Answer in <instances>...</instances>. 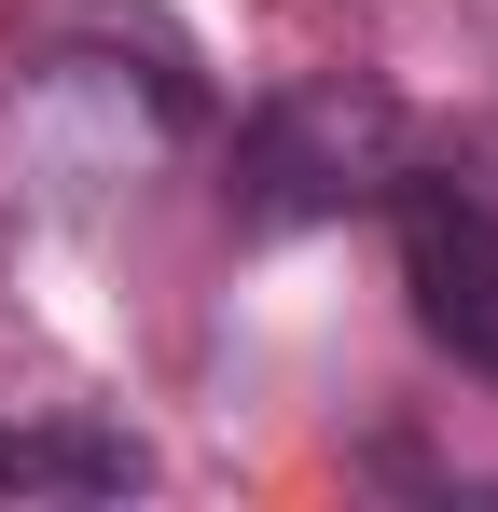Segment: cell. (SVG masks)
I'll use <instances>...</instances> for the list:
<instances>
[{
  "mask_svg": "<svg viewBox=\"0 0 498 512\" xmlns=\"http://www.w3.org/2000/svg\"><path fill=\"white\" fill-rule=\"evenodd\" d=\"M388 222H402L415 319L457 346L471 374H498V194L457 180V167H402L388 180Z\"/></svg>",
  "mask_w": 498,
  "mask_h": 512,
  "instance_id": "6da1fadb",
  "label": "cell"
},
{
  "mask_svg": "<svg viewBox=\"0 0 498 512\" xmlns=\"http://www.w3.org/2000/svg\"><path fill=\"white\" fill-rule=\"evenodd\" d=\"M374 139H388L374 97H291V111H263L249 153H236V222H305V208L374 194V180H346V153H374Z\"/></svg>",
  "mask_w": 498,
  "mask_h": 512,
  "instance_id": "7a4b0ae2",
  "label": "cell"
},
{
  "mask_svg": "<svg viewBox=\"0 0 498 512\" xmlns=\"http://www.w3.org/2000/svg\"><path fill=\"white\" fill-rule=\"evenodd\" d=\"M153 443L111 416H0V499H139Z\"/></svg>",
  "mask_w": 498,
  "mask_h": 512,
  "instance_id": "3957f363",
  "label": "cell"
}]
</instances>
